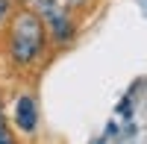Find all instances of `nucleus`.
<instances>
[{"label": "nucleus", "instance_id": "nucleus-1", "mask_svg": "<svg viewBox=\"0 0 147 144\" xmlns=\"http://www.w3.org/2000/svg\"><path fill=\"white\" fill-rule=\"evenodd\" d=\"M44 50V24L32 12H21L12 24L9 35V53L18 65H32Z\"/></svg>", "mask_w": 147, "mask_h": 144}, {"label": "nucleus", "instance_id": "nucleus-2", "mask_svg": "<svg viewBox=\"0 0 147 144\" xmlns=\"http://www.w3.org/2000/svg\"><path fill=\"white\" fill-rule=\"evenodd\" d=\"M41 18L47 21V27H50L53 38H56L59 44H65L71 35H74V27H71V21H68V15H65V9H59L53 0H41Z\"/></svg>", "mask_w": 147, "mask_h": 144}, {"label": "nucleus", "instance_id": "nucleus-3", "mask_svg": "<svg viewBox=\"0 0 147 144\" xmlns=\"http://www.w3.org/2000/svg\"><path fill=\"white\" fill-rule=\"evenodd\" d=\"M15 121L24 133H35V124H38V109H35L32 97H18L15 103Z\"/></svg>", "mask_w": 147, "mask_h": 144}, {"label": "nucleus", "instance_id": "nucleus-4", "mask_svg": "<svg viewBox=\"0 0 147 144\" xmlns=\"http://www.w3.org/2000/svg\"><path fill=\"white\" fill-rule=\"evenodd\" d=\"M0 144H15V138H12L9 127H6V121H3V115H0Z\"/></svg>", "mask_w": 147, "mask_h": 144}, {"label": "nucleus", "instance_id": "nucleus-5", "mask_svg": "<svg viewBox=\"0 0 147 144\" xmlns=\"http://www.w3.org/2000/svg\"><path fill=\"white\" fill-rule=\"evenodd\" d=\"M6 15H9V0H0V24L6 21Z\"/></svg>", "mask_w": 147, "mask_h": 144}, {"label": "nucleus", "instance_id": "nucleus-6", "mask_svg": "<svg viewBox=\"0 0 147 144\" xmlns=\"http://www.w3.org/2000/svg\"><path fill=\"white\" fill-rule=\"evenodd\" d=\"M71 3H80V0H71Z\"/></svg>", "mask_w": 147, "mask_h": 144}]
</instances>
